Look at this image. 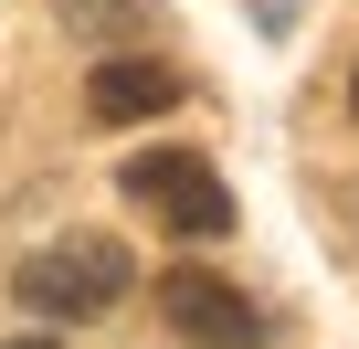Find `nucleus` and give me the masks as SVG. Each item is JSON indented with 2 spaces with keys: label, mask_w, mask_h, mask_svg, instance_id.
Segmentation results:
<instances>
[{
  "label": "nucleus",
  "mask_w": 359,
  "mask_h": 349,
  "mask_svg": "<svg viewBox=\"0 0 359 349\" xmlns=\"http://www.w3.org/2000/svg\"><path fill=\"white\" fill-rule=\"evenodd\" d=\"M158 317L191 338V349H264V307L233 286V275H212V265H169L158 275Z\"/></svg>",
  "instance_id": "nucleus-2"
},
{
  "label": "nucleus",
  "mask_w": 359,
  "mask_h": 349,
  "mask_svg": "<svg viewBox=\"0 0 359 349\" xmlns=\"http://www.w3.org/2000/svg\"><path fill=\"white\" fill-rule=\"evenodd\" d=\"M116 191H137L169 233H233V191H222V169L212 159H191V148H148V159H127V180Z\"/></svg>",
  "instance_id": "nucleus-3"
},
{
  "label": "nucleus",
  "mask_w": 359,
  "mask_h": 349,
  "mask_svg": "<svg viewBox=\"0 0 359 349\" xmlns=\"http://www.w3.org/2000/svg\"><path fill=\"white\" fill-rule=\"evenodd\" d=\"M137 22H148V0H64V32H85V43H116Z\"/></svg>",
  "instance_id": "nucleus-5"
},
{
  "label": "nucleus",
  "mask_w": 359,
  "mask_h": 349,
  "mask_svg": "<svg viewBox=\"0 0 359 349\" xmlns=\"http://www.w3.org/2000/svg\"><path fill=\"white\" fill-rule=\"evenodd\" d=\"M169 106H180V74L148 64V53H116V64H95V85H85V117H95V127H137V117H169Z\"/></svg>",
  "instance_id": "nucleus-4"
},
{
  "label": "nucleus",
  "mask_w": 359,
  "mask_h": 349,
  "mask_svg": "<svg viewBox=\"0 0 359 349\" xmlns=\"http://www.w3.org/2000/svg\"><path fill=\"white\" fill-rule=\"evenodd\" d=\"M127 275H137V265H127V244H116V233H53L43 254H22L11 296H22L32 317H53V328H64V317H106V307L127 296Z\"/></svg>",
  "instance_id": "nucleus-1"
},
{
  "label": "nucleus",
  "mask_w": 359,
  "mask_h": 349,
  "mask_svg": "<svg viewBox=\"0 0 359 349\" xmlns=\"http://www.w3.org/2000/svg\"><path fill=\"white\" fill-rule=\"evenodd\" d=\"M0 349H53V338H0Z\"/></svg>",
  "instance_id": "nucleus-6"
}]
</instances>
